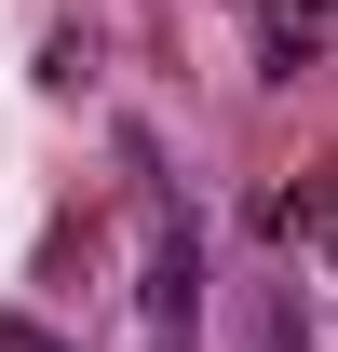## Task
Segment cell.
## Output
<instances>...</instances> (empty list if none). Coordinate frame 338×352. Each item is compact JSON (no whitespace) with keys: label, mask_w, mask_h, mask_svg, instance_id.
<instances>
[{"label":"cell","mask_w":338,"mask_h":352,"mask_svg":"<svg viewBox=\"0 0 338 352\" xmlns=\"http://www.w3.org/2000/svg\"><path fill=\"white\" fill-rule=\"evenodd\" d=\"M190 298H203V244L176 230V204H149V339H190Z\"/></svg>","instance_id":"6da1fadb"},{"label":"cell","mask_w":338,"mask_h":352,"mask_svg":"<svg viewBox=\"0 0 338 352\" xmlns=\"http://www.w3.org/2000/svg\"><path fill=\"white\" fill-rule=\"evenodd\" d=\"M0 352H54V339H41V325H14V311H0Z\"/></svg>","instance_id":"3957f363"},{"label":"cell","mask_w":338,"mask_h":352,"mask_svg":"<svg viewBox=\"0 0 338 352\" xmlns=\"http://www.w3.org/2000/svg\"><path fill=\"white\" fill-rule=\"evenodd\" d=\"M149 352H190V339H149Z\"/></svg>","instance_id":"277c9868"},{"label":"cell","mask_w":338,"mask_h":352,"mask_svg":"<svg viewBox=\"0 0 338 352\" xmlns=\"http://www.w3.org/2000/svg\"><path fill=\"white\" fill-rule=\"evenodd\" d=\"M325 28H338V0H257V54H271V82H297V68L325 54Z\"/></svg>","instance_id":"7a4b0ae2"}]
</instances>
